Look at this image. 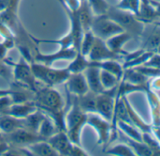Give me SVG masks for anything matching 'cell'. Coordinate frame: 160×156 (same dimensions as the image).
<instances>
[{
    "instance_id": "8fae6325",
    "label": "cell",
    "mask_w": 160,
    "mask_h": 156,
    "mask_svg": "<svg viewBox=\"0 0 160 156\" xmlns=\"http://www.w3.org/2000/svg\"><path fill=\"white\" fill-rule=\"evenodd\" d=\"M139 41L142 49L154 52L160 45V25L156 23H145Z\"/></svg>"
},
{
    "instance_id": "52a82bcc",
    "label": "cell",
    "mask_w": 160,
    "mask_h": 156,
    "mask_svg": "<svg viewBox=\"0 0 160 156\" xmlns=\"http://www.w3.org/2000/svg\"><path fill=\"white\" fill-rule=\"evenodd\" d=\"M87 124L92 126L98 134L97 143L102 146H107L111 142L113 134L112 124L110 121L104 119L98 113H88L87 114ZM115 139V138H114Z\"/></svg>"
},
{
    "instance_id": "f1b7e54d",
    "label": "cell",
    "mask_w": 160,
    "mask_h": 156,
    "mask_svg": "<svg viewBox=\"0 0 160 156\" xmlns=\"http://www.w3.org/2000/svg\"><path fill=\"white\" fill-rule=\"evenodd\" d=\"M57 132H58V130L55 122L53 121V119L51 118H49L46 115L45 119L42 120V122L40 125V128L38 130V134L42 137H43L44 139L47 140L50 136H52Z\"/></svg>"
},
{
    "instance_id": "1f68e13d",
    "label": "cell",
    "mask_w": 160,
    "mask_h": 156,
    "mask_svg": "<svg viewBox=\"0 0 160 156\" xmlns=\"http://www.w3.org/2000/svg\"><path fill=\"white\" fill-rule=\"evenodd\" d=\"M94 40H95V36L93 35V33L91 30L84 32L82 39H81V42H80V48H79L78 53H80L81 55H83L84 56L87 57L92 45H93Z\"/></svg>"
},
{
    "instance_id": "d6a6232c",
    "label": "cell",
    "mask_w": 160,
    "mask_h": 156,
    "mask_svg": "<svg viewBox=\"0 0 160 156\" xmlns=\"http://www.w3.org/2000/svg\"><path fill=\"white\" fill-rule=\"evenodd\" d=\"M142 142L150 149L152 155H160V142L150 133H142Z\"/></svg>"
},
{
    "instance_id": "7a4b0ae2",
    "label": "cell",
    "mask_w": 160,
    "mask_h": 156,
    "mask_svg": "<svg viewBox=\"0 0 160 156\" xmlns=\"http://www.w3.org/2000/svg\"><path fill=\"white\" fill-rule=\"evenodd\" d=\"M72 101L68 112L65 113V128L66 134L72 144L81 146V132L87 124V113L79 106L77 96L72 95Z\"/></svg>"
},
{
    "instance_id": "f546056e",
    "label": "cell",
    "mask_w": 160,
    "mask_h": 156,
    "mask_svg": "<svg viewBox=\"0 0 160 156\" xmlns=\"http://www.w3.org/2000/svg\"><path fill=\"white\" fill-rule=\"evenodd\" d=\"M105 153L108 155H117V156H134V155H136L134 150L123 142H122L121 144H117V145L108 148L107 149H105Z\"/></svg>"
},
{
    "instance_id": "277c9868",
    "label": "cell",
    "mask_w": 160,
    "mask_h": 156,
    "mask_svg": "<svg viewBox=\"0 0 160 156\" xmlns=\"http://www.w3.org/2000/svg\"><path fill=\"white\" fill-rule=\"evenodd\" d=\"M30 66L36 79L42 84L49 87L64 84L71 74L67 68L53 69L51 66H47L40 62H33Z\"/></svg>"
},
{
    "instance_id": "3957f363",
    "label": "cell",
    "mask_w": 160,
    "mask_h": 156,
    "mask_svg": "<svg viewBox=\"0 0 160 156\" xmlns=\"http://www.w3.org/2000/svg\"><path fill=\"white\" fill-rule=\"evenodd\" d=\"M106 14L111 20L116 22L123 31L129 33L132 36V39L139 41L145 23L138 20L133 12L119 9L116 6H110Z\"/></svg>"
},
{
    "instance_id": "2e32d148",
    "label": "cell",
    "mask_w": 160,
    "mask_h": 156,
    "mask_svg": "<svg viewBox=\"0 0 160 156\" xmlns=\"http://www.w3.org/2000/svg\"><path fill=\"white\" fill-rule=\"evenodd\" d=\"M86 80L91 91L100 94L105 91V89L102 86L101 79H100V69L94 66H89L83 71Z\"/></svg>"
},
{
    "instance_id": "4fadbf2b",
    "label": "cell",
    "mask_w": 160,
    "mask_h": 156,
    "mask_svg": "<svg viewBox=\"0 0 160 156\" xmlns=\"http://www.w3.org/2000/svg\"><path fill=\"white\" fill-rule=\"evenodd\" d=\"M64 84L66 91L69 92L71 95L81 96L90 90L86 77L83 72L71 73Z\"/></svg>"
},
{
    "instance_id": "44dd1931",
    "label": "cell",
    "mask_w": 160,
    "mask_h": 156,
    "mask_svg": "<svg viewBox=\"0 0 160 156\" xmlns=\"http://www.w3.org/2000/svg\"><path fill=\"white\" fill-rule=\"evenodd\" d=\"M118 137L121 139L122 142H123L126 145H128L134 150V152H135L136 155H141V156H150V155H152V153L150 150V149L142 141H137V140H134V139L128 137L127 135H125L119 129H118Z\"/></svg>"
},
{
    "instance_id": "f35d334b",
    "label": "cell",
    "mask_w": 160,
    "mask_h": 156,
    "mask_svg": "<svg viewBox=\"0 0 160 156\" xmlns=\"http://www.w3.org/2000/svg\"><path fill=\"white\" fill-rule=\"evenodd\" d=\"M150 2H151L152 6L153 7L154 11H155L157 21H160V2L159 1H155V0H150Z\"/></svg>"
},
{
    "instance_id": "e575fe53",
    "label": "cell",
    "mask_w": 160,
    "mask_h": 156,
    "mask_svg": "<svg viewBox=\"0 0 160 156\" xmlns=\"http://www.w3.org/2000/svg\"><path fill=\"white\" fill-rule=\"evenodd\" d=\"M140 0H120V2L116 5L117 8L133 12L135 15L138 14Z\"/></svg>"
},
{
    "instance_id": "e0dca14e",
    "label": "cell",
    "mask_w": 160,
    "mask_h": 156,
    "mask_svg": "<svg viewBox=\"0 0 160 156\" xmlns=\"http://www.w3.org/2000/svg\"><path fill=\"white\" fill-rule=\"evenodd\" d=\"M130 40H132V36L129 33L122 31L119 34H116V35L108 38L105 41H106V44L108 45V47L111 51H113L114 53H116L118 55L124 56L128 52L123 50V45Z\"/></svg>"
},
{
    "instance_id": "d6986e66",
    "label": "cell",
    "mask_w": 160,
    "mask_h": 156,
    "mask_svg": "<svg viewBox=\"0 0 160 156\" xmlns=\"http://www.w3.org/2000/svg\"><path fill=\"white\" fill-rule=\"evenodd\" d=\"M89 66H94L99 68L100 70H104L107 71H109L116 75L120 80H122V74H123V67L122 64L114 59H108V60H103V61H91L89 62Z\"/></svg>"
},
{
    "instance_id": "5bb4252c",
    "label": "cell",
    "mask_w": 160,
    "mask_h": 156,
    "mask_svg": "<svg viewBox=\"0 0 160 156\" xmlns=\"http://www.w3.org/2000/svg\"><path fill=\"white\" fill-rule=\"evenodd\" d=\"M47 141L58 155H70L73 144L69 139L66 132L58 131L50 136Z\"/></svg>"
},
{
    "instance_id": "8d00e7d4",
    "label": "cell",
    "mask_w": 160,
    "mask_h": 156,
    "mask_svg": "<svg viewBox=\"0 0 160 156\" xmlns=\"http://www.w3.org/2000/svg\"><path fill=\"white\" fill-rule=\"evenodd\" d=\"M13 104L11 95H6L0 97V115H5L8 113L9 108Z\"/></svg>"
},
{
    "instance_id": "7402d4cb",
    "label": "cell",
    "mask_w": 160,
    "mask_h": 156,
    "mask_svg": "<svg viewBox=\"0 0 160 156\" xmlns=\"http://www.w3.org/2000/svg\"><path fill=\"white\" fill-rule=\"evenodd\" d=\"M122 98H123L124 104L126 105V108H127V111H128V115H129V118L131 119L132 124L135 127H137L141 133H150V134H152V124H148L147 122H145L138 116V114L132 107L131 104L128 102L126 95H122Z\"/></svg>"
},
{
    "instance_id": "74e56055",
    "label": "cell",
    "mask_w": 160,
    "mask_h": 156,
    "mask_svg": "<svg viewBox=\"0 0 160 156\" xmlns=\"http://www.w3.org/2000/svg\"><path fill=\"white\" fill-rule=\"evenodd\" d=\"M144 66L160 69V54L153 52V54L150 56V58L143 64Z\"/></svg>"
},
{
    "instance_id": "836d02e7",
    "label": "cell",
    "mask_w": 160,
    "mask_h": 156,
    "mask_svg": "<svg viewBox=\"0 0 160 156\" xmlns=\"http://www.w3.org/2000/svg\"><path fill=\"white\" fill-rule=\"evenodd\" d=\"M88 2L94 15L106 14L110 7L106 0H88Z\"/></svg>"
},
{
    "instance_id": "30bf717a",
    "label": "cell",
    "mask_w": 160,
    "mask_h": 156,
    "mask_svg": "<svg viewBox=\"0 0 160 156\" xmlns=\"http://www.w3.org/2000/svg\"><path fill=\"white\" fill-rule=\"evenodd\" d=\"M87 58L91 61H103V60H108V59H114L120 62L123 61L122 56L118 55L114 53L113 51H111L106 44V41L97 37H95L93 45Z\"/></svg>"
},
{
    "instance_id": "d4e9b609",
    "label": "cell",
    "mask_w": 160,
    "mask_h": 156,
    "mask_svg": "<svg viewBox=\"0 0 160 156\" xmlns=\"http://www.w3.org/2000/svg\"><path fill=\"white\" fill-rule=\"evenodd\" d=\"M122 79L138 86H144L149 81V78L147 76H145L143 73H141L135 68L124 69Z\"/></svg>"
},
{
    "instance_id": "ac0fdd59",
    "label": "cell",
    "mask_w": 160,
    "mask_h": 156,
    "mask_svg": "<svg viewBox=\"0 0 160 156\" xmlns=\"http://www.w3.org/2000/svg\"><path fill=\"white\" fill-rule=\"evenodd\" d=\"M38 109L37 105H35L33 100L26 101L22 103L12 104L8 110V115L15 117L17 119H26L31 113Z\"/></svg>"
},
{
    "instance_id": "7c38bea8",
    "label": "cell",
    "mask_w": 160,
    "mask_h": 156,
    "mask_svg": "<svg viewBox=\"0 0 160 156\" xmlns=\"http://www.w3.org/2000/svg\"><path fill=\"white\" fill-rule=\"evenodd\" d=\"M76 55V51L73 47L71 48H60L54 54L44 55L38 51L34 56V61L40 62L47 66H52V64L58 60H72Z\"/></svg>"
},
{
    "instance_id": "603a6c76",
    "label": "cell",
    "mask_w": 160,
    "mask_h": 156,
    "mask_svg": "<svg viewBox=\"0 0 160 156\" xmlns=\"http://www.w3.org/2000/svg\"><path fill=\"white\" fill-rule=\"evenodd\" d=\"M30 153V155L37 156H56L58 155V152L52 148L47 140L38 141L25 147Z\"/></svg>"
},
{
    "instance_id": "83f0119b",
    "label": "cell",
    "mask_w": 160,
    "mask_h": 156,
    "mask_svg": "<svg viewBox=\"0 0 160 156\" xmlns=\"http://www.w3.org/2000/svg\"><path fill=\"white\" fill-rule=\"evenodd\" d=\"M116 125H117V128L121 130L128 137L137 141H142V133L134 125L129 124L124 121H121V120H117Z\"/></svg>"
},
{
    "instance_id": "ab89813d",
    "label": "cell",
    "mask_w": 160,
    "mask_h": 156,
    "mask_svg": "<svg viewBox=\"0 0 160 156\" xmlns=\"http://www.w3.org/2000/svg\"><path fill=\"white\" fill-rule=\"evenodd\" d=\"M12 94V89L10 90H0V97L6 96V95H11Z\"/></svg>"
},
{
    "instance_id": "6da1fadb",
    "label": "cell",
    "mask_w": 160,
    "mask_h": 156,
    "mask_svg": "<svg viewBox=\"0 0 160 156\" xmlns=\"http://www.w3.org/2000/svg\"><path fill=\"white\" fill-rule=\"evenodd\" d=\"M33 101L37 107L53 119L58 131H66L65 128V106L59 92L54 87L43 86L34 92Z\"/></svg>"
},
{
    "instance_id": "ffe728a7",
    "label": "cell",
    "mask_w": 160,
    "mask_h": 156,
    "mask_svg": "<svg viewBox=\"0 0 160 156\" xmlns=\"http://www.w3.org/2000/svg\"><path fill=\"white\" fill-rule=\"evenodd\" d=\"M20 128H25L24 119H17L8 114L0 115V131L3 134H10Z\"/></svg>"
},
{
    "instance_id": "60d3db41",
    "label": "cell",
    "mask_w": 160,
    "mask_h": 156,
    "mask_svg": "<svg viewBox=\"0 0 160 156\" xmlns=\"http://www.w3.org/2000/svg\"><path fill=\"white\" fill-rule=\"evenodd\" d=\"M154 52H155V53H157V54H160V45L155 49V51H154Z\"/></svg>"
},
{
    "instance_id": "cb8c5ba5",
    "label": "cell",
    "mask_w": 160,
    "mask_h": 156,
    "mask_svg": "<svg viewBox=\"0 0 160 156\" xmlns=\"http://www.w3.org/2000/svg\"><path fill=\"white\" fill-rule=\"evenodd\" d=\"M96 99L97 94L89 90L81 96H77L79 106L85 113H96Z\"/></svg>"
},
{
    "instance_id": "9c48e42d",
    "label": "cell",
    "mask_w": 160,
    "mask_h": 156,
    "mask_svg": "<svg viewBox=\"0 0 160 156\" xmlns=\"http://www.w3.org/2000/svg\"><path fill=\"white\" fill-rule=\"evenodd\" d=\"M6 142L12 147H27L29 144L46 140L43 137H42L38 133L29 131L26 128H20L16 131L10 133V134H4Z\"/></svg>"
},
{
    "instance_id": "5b68a950",
    "label": "cell",
    "mask_w": 160,
    "mask_h": 156,
    "mask_svg": "<svg viewBox=\"0 0 160 156\" xmlns=\"http://www.w3.org/2000/svg\"><path fill=\"white\" fill-rule=\"evenodd\" d=\"M5 61L12 67V75L13 81L29 89L33 92L37 90L39 88V82L34 76V73L31 70L30 64L25 60L23 57L16 63H12V61L8 60L7 58Z\"/></svg>"
},
{
    "instance_id": "d590c367",
    "label": "cell",
    "mask_w": 160,
    "mask_h": 156,
    "mask_svg": "<svg viewBox=\"0 0 160 156\" xmlns=\"http://www.w3.org/2000/svg\"><path fill=\"white\" fill-rule=\"evenodd\" d=\"M0 77H2L10 84L13 82L12 67L9 65L5 60H0Z\"/></svg>"
},
{
    "instance_id": "9a60e30c",
    "label": "cell",
    "mask_w": 160,
    "mask_h": 156,
    "mask_svg": "<svg viewBox=\"0 0 160 156\" xmlns=\"http://www.w3.org/2000/svg\"><path fill=\"white\" fill-rule=\"evenodd\" d=\"M143 92H145L147 95L151 111H152V128H159L160 127V99L155 94L154 90L150 89L149 81L144 86Z\"/></svg>"
},
{
    "instance_id": "b9f144b4",
    "label": "cell",
    "mask_w": 160,
    "mask_h": 156,
    "mask_svg": "<svg viewBox=\"0 0 160 156\" xmlns=\"http://www.w3.org/2000/svg\"><path fill=\"white\" fill-rule=\"evenodd\" d=\"M153 23H156L157 25H160V21H157V22H153Z\"/></svg>"
},
{
    "instance_id": "484cf974",
    "label": "cell",
    "mask_w": 160,
    "mask_h": 156,
    "mask_svg": "<svg viewBox=\"0 0 160 156\" xmlns=\"http://www.w3.org/2000/svg\"><path fill=\"white\" fill-rule=\"evenodd\" d=\"M45 117H46V114L38 108L36 111H34L29 116H28L26 119H25V128L29 131L38 133L40 125L42 122V120L45 119Z\"/></svg>"
},
{
    "instance_id": "8992f818",
    "label": "cell",
    "mask_w": 160,
    "mask_h": 156,
    "mask_svg": "<svg viewBox=\"0 0 160 156\" xmlns=\"http://www.w3.org/2000/svg\"><path fill=\"white\" fill-rule=\"evenodd\" d=\"M91 31L95 37L106 41L108 38L122 32L123 29L107 14H103L93 16L91 25Z\"/></svg>"
},
{
    "instance_id": "ba28073f",
    "label": "cell",
    "mask_w": 160,
    "mask_h": 156,
    "mask_svg": "<svg viewBox=\"0 0 160 156\" xmlns=\"http://www.w3.org/2000/svg\"><path fill=\"white\" fill-rule=\"evenodd\" d=\"M118 86L114 87L111 90H105L104 92L97 94L96 99V113L102 116L107 120L112 122L114 108L116 103Z\"/></svg>"
},
{
    "instance_id": "4dcf8cb0",
    "label": "cell",
    "mask_w": 160,
    "mask_h": 156,
    "mask_svg": "<svg viewBox=\"0 0 160 156\" xmlns=\"http://www.w3.org/2000/svg\"><path fill=\"white\" fill-rule=\"evenodd\" d=\"M100 79L105 90L113 89L114 87L118 86L119 83L121 82V80L116 75L104 70H100Z\"/></svg>"
},
{
    "instance_id": "4316f807",
    "label": "cell",
    "mask_w": 160,
    "mask_h": 156,
    "mask_svg": "<svg viewBox=\"0 0 160 156\" xmlns=\"http://www.w3.org/2000/svg\"><path fill=\"white\" fill-rule=\"evenodd\" d=\"M90 60L81 55L80 53H76L75 56L71 60V63L68 65L67 69L71 73H77V72H83L89 67Z\"/></svg>"
}]
</instances>
